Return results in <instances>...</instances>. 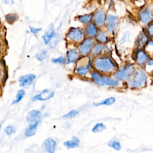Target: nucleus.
Segmentation results:
<instances>
[{
    "label": "nucleus",
    "instance_id": "obj_17",
    "mask_svg": "<svg viewBox=\"0 0 153 153\" xmlns=\"http://www.w3.org/2000/svg\"><path fill=\"white\" fill-rule=\"evenodd\" d=\"M85 31L87 35L90 37H94L97 33V28L95 23H89L85 28Z\"/></svg>",
    "mask_w": 153,
    "mask_h": 153
},
{
    "label": "nucleus",
    "instance_id": "obj_27",
    "mask_svg": "<svg viewBox=\"0 0 153 153\" xmlns=\"http://www.w3.org/2000/svg\"><path fill=\"white\" fill-rule=\"evenodd\" d=\"M25 94V91L23 90H20L17 91L16 99L13 100V104H15V103L19 102L22 99V98L23 97Z\"/></svg>",
    "mask_w": 153,
    "mask_h": 153
},
{
    "label": "nucleus",
    "instance_id": "obj_20",
    "mask_svg": "<svg viewBox=\"0 0 153 153\" xmlns=\"http://www.w3.org/2000/svg\"><path fill=\"white\" fill-rule=\"evenodd\" d=\"M93 17V14H85L78 17V21L82 24H88L91 22Z\"/></svg>",
    "mask_w": 153,
    "mask_h": 153
},
{
    "label": "nucleus",
    "instance_id": "obj_24",
    "mask_svg": "<svg viewBox=\"0 0 153 153\" xmlns=\"http://www.w3.org/2000/svg\"><path fill=\"white\" fill-rule=\"evenodd\" d=\"M106 128V126L102 123H97L94 125V126L92 128V131L93 133H99L104 131Z\"/></svg>",
    "mask_w": 153,
    "mask_h": 153
},
{
    "label": "nucleus",
    "instance_id": "obj_28",
    "mask_svg": "<svg viewBox=\"0 0 153 153\" xmlns=\"http://www.w3.org/2000/svg\"><path fill=\"white\" fill-rule=\"evenodd\" d=\"M148 41V36L144 33H140L138 37V44L139 46L145 45Z\"/></svg>",
    "mask_w": 153,
    "mask_h": 153
},
{
    "label": "nucleus",
    "instance_id": "obj_12",
    "mask_svg": "<svg viewBox=\"0 0 153 153\" xmlns=\"http://www.w3.org/2000/svg\"><path fill=\"white\" fill-rule=\"evenodd\" d=\"M54 91H50L49 90H44L42 91L39 94L36 95L33 98L35 100L45 101L51 98L54 95Z\"/></svg>",
    "mask_w": 153,
    "mask_h": 153
},
{
    "label": "nucleus",
    "instance_id": "obj_6",
    "mask_svg": "<svg viewBox=\"0 0 153 153\" xmlns=\"http://www.w3.org/2000/svg\"><path fill=\"white\" fill-rule=\"evenodd\" d=\"M139 17L141 22L145 24L150 23L152 19V12L150 6H146L140 10Z\"/></svg>",
    "mask_w": 153,
    "mask_h": 153
},
{
    "label": "nucleus",
    "instance_id": "obj_30",
    "mask_svg": "<svg viewBox=\"0 0 153 153\" xmlns=\"http://www.w3.org/2000/svg\"><path fill=\"white\" fill-rule=\"evenodd\" d=\"M103 50V47L102 45L99 44H96L92 50V52H93V54L94 55H98L99 54L101 53V52Z\"/></svg>",
    "mask_w": 153,
    "mask_h": 153
},
{
    "label": "nucleus",
    "instance_id": "obj_23",
    "mask_svg": "<svg viewBox=\"0 0 153 153\" xmlns=\"http://www.w3.org/2000/svg\"><path fill=\"white\" fill-rule=\"evenodd\" d=\"M96 36L97 41L100 43H105L108 41V36L105 32L102 31L97 32V33Z\"/></svg>",
    "mask_w": 153,
    "mask_h": 153
},
{
    "label": "nucleus",
    "instance_id": "obj_32",
    "mask_svg": "<svg viewBox=\"0 0 153 153\" xmlns=\"http://www.w3.org/2000/svg\"><path fill=\"white\" fill-rule=\"evenodd\" d=\"M4 131L5 132V133L8 136H11V135H12L14 133V132H15V128L13 126L9 125V126H7L5 128Z\"/></svg>",
    "mask_w": 153,
    "mask_h": 153
},
{
    "label": "nucleus",
    "instance_id": "obj_37",
    "mask_svg": "<svg viewBox=\"0 0 153 153\" xmlns=\"http://www.w3.org/2000/svg\"><path fill=\"white\" fill-rule=\"evenodd\" d=\"M30 30L32 33L36 35L38 32H39L41 30V28H39V29L38 28H34V27H30Z\"/></svg>",
    "mask_w": 153,
    "mask_h": 153
},
{
    "label": "nucleus",
    "instance_id": "obj_11",
    "mask_svg": "<svg viewBox=\"0 0 153 153\" xmlns=\"http://www.w3.org/2000/svg\"><path fill=\"white\" fill-rule=\"evenodd\" d=\"M36 76L33 74H27L20 76L19 78V82L21 87H26L31 84L34 79H35Z\"/></svg>",
    "mask_w": 153,
    "mask_h": 153
},
{
    "label": "nucleus",
    "instance_id": "obj_9",
    "mask_svg": "<svg viewBox=\"0 0 153 153\" xmlns=\"http://www.w3.org/2000/svg\"><path fill=\"white\" fill-rule=\"evenodd\" d=\"M92 41L90 38H86L82 41L78 47L79 53L82 55H87L92 48Z\"/></svg>",
    "mask_w": 153,
    "mask_h": 153
},
{
    "label": "nucleus",
    "instance_id": "obj_16",
    "mask_svg": "<svg viewBox=\"0 0 153 153\" xmlns=\"http://www.w3.org/2000/svg\"><path fill=\"white\" fill-rule=\"evenodd\" d=\"M39 124V121L30 123L29 126L26 128L25 131V134L27 137H30L36 133L37 127Z\"/></svg>",
    "mask_w": 153,
    "mask_h": 153
},
{
    "label": "nucleus",
    "instance_id": "obj_21",
    "mask_svg": "<svg viewBox=\"0 0 153 153\" xmlns=\"http://www.w3.org/2000/svg\"><path fill=\"white\" fill-rule=\"evenodd\" d=\"M54 35V31L53 27H51L50 29H49L48 30H47L44 33V35L42 36V38H43V40L45 44H47L49 43V42L53 38Z\"/></svg>",
    "mask_w": 153,
    "mask_h": 153
},
{
    "label": "nucleus",
    "instance_id": "obj_2",
    "mask_svg": "<svg viewBox=\"0 0 153 153\" xmlns=\"http://www.w3.org/2000/svg\"><path fill=\"white\" fill-rule=\"evenodd\" d=\"M91 77L92 79L98 85H108L111 87H115L119 85V82L112 78L109 77H105L100 75L97 72H93L91 74Z\"/></svg>",
    "mask_w": 153,
    "mask_h": 153
},
{
    "label": "nucleus",
    "instance_id": "obj_7",
    "mask_svg": "<svg viewBox=\"0 0 153 153\" xmlns=\"http://www.w3.org/2000/svg\"><path fill=\"white\" fill-rule=\"evenodd\" d=\"M133 72V66H130L121 70L117 71L114 75V76L116 79L118 80H121V81L126 80L130 77Z\"/></svg>",
    "mask_w": 153,
    "mask_h": 153
},
{
    "label": "nucleus",
    "instance_id": "obj_36",
    "mask_svg": "<svg viewBox=\"0 0 153 153\" xmlns=\"http://www.w3.org/2000/svg\"><path fill=\"white\" fill-rule=\"evenodd\" d=\"M148 33L151 36H153V23L150 24L147 29Z\"/></svg>",
    "mask_w": 153,
    "mask_h": 153
},
{
    "label": "nucleus",
    "instance_id": "obj_3",
    "mask_svg": "<svg viewBox=\"0 0 153 153\" xmlns=\"http://www.w3.org/2000/svg\"><path fill=\"white\" fill-rule=\"evenodd\" d=\"M146 76L145 73L141 69L136 72L133 78L128 82L129 86L134 88H139L143 86L146 81Z\"/></svg>",
    "mask_w": 153,
    "mask_h": 153
},
{
    "label": "nucleus",
    "instance_id": "obj_13",
    "mask_svg": "<svg viewBox=\"0 0 153 153\" xmlns=\"http://www.w3.org/2000/svg\"><path fill=\"white\" fill-rule=\"evenodd\" d=\"M56 146V142L54 139L50 137L47 138L46 140H45L42 145V147L44 149L45 151L50 153H53L54 152Z\"/></svg>",
    "mask_w": 153,
    "mask_h": 153
},
{
    "label": "nucleus",
    "instance_id": "obj_31",
    "mask_svg": "<svg viewBox=\"0 0 153 153\" xmlns=\"http://www.w3.org/2000/svg\"><path fill=\"white\" fill-rule=\"evenodd\" d=\"M78 115V112L76 110L74 109V110H71L68 114L63 115V117L65 118H72L76 117Z\"/></svg>",
    "mask_w": 153,
    "mask_h": 153
},
{
    "label": "nucleus",
    "instance_id": "obj_5",
    "mask_svg": "<svg viewBox=\"0 0 153 153\" xmlns=\"http://www.w3.org/2000/svg\"><path fill=\"white\" fill-rule=\"evenodd\" d=\"M84 33L80 28H71L67 34V38L73 42H80L84 40Z\"/></svg>",
    "mask_w": 153,
    "mask_h": 153
},
{
    "label": "nucleus",
    "instance_id": "obj_10",
    "mask_svg": "<svg viewBox=\"0 0 153 153\" xmlns=\"http://www.w3.org/2000/svg\"><path fill=\"white\" fill-rule=\"evenodd\" d=\"M118 18L117 16L113 14H109L106 16L107 23V30L109 32L113 33L115 30Z\"/></svg>",
    "mask_w": 153,
    "mask_h": 153
},
{
    "label": "nucleus",
    "instance_id": "obj_15",
    "mask_svg": "<svg viewBox=\"0 0 153 153\" xmlns=\"http://www.w3.org/2000/svg\"><path fill=\"white\" fill-rule=\"evenodd\" d=\"M41 118V113L37 110L30 111L26 116V121L29 123L39 121Z\"/></svg>",
    "mask_w": 153,
    "mask_h": 153
},
{
    "label": "nucleus",
    "instance_id": "obj_4",
    "mask_svg": "<svg viewBox=\"0 0 153 153\" xmlns=\"http://www.w3.org/2000/svg\"><path fill=\"white\" fill-rule=\"evenodd\" d=\"M90 59L88 57H81L79 60H78L76 68V72L79 75L84 76L90 68Z\"/></svg>",
    "mask_w": 153,
    "mask_h": 153
},
{
    "label": "nucleus",
    "instance_id": "obj_29",
    "mask_svg": "<svg viewBox=\"0 0 153 153\" xmlns=\"http://www.w3.org/2000/svg\"><path fill=\"white\" fill-rule=\"evenodd\" d=\"M109 146L115 149V150H120L121 148V144L117 140H113L109 142Z\"/></svg>",
    "mask_w": 153,
    "mask_h": 153
},
{
    "label": "nucleus",
    "instance_id": "obj_39",
    "mask_svg": "<svg viewBox=\"0 0 153 153\" xmlns=\"http://www.w3.org/2000/svg\"><path fill=\"white\" fill-rule=\"evenodd\" d=\"M1 126L0 125V131H1Z\"/></svg>",
    "mask_w": 153,
    "mask_h": 153
},
{
    "label": "nucleus",
    "instance_id": "obj_25",
    "mask_svg": "<svg viewBox=\"0 0 153 153\" xmlns=\"http://www.w3.org/2000/svg\"><path fill=\"white\" fill-rule=\"evenodd\" d=\"M145 52L149 55H153V41H149L145 45Z\"/></svg>",
    "mask_w": 153,
    "mask_h": 153
},
{
    "label": "nucleus",
    "instance_id": "obj_8",
    "mask_svg": "<svg viewBox=\"0 0 153 153\" xmlns=\"http://www.w3.org/2000/svg\"><path fill=\"white\" fill-rule=\"evenodd\" d=\"M93 19L94 20V23L97 26H102L104 25L106 19V16L105 11L102 9L97 10L93 14Z\"/></svg>",
    "mask_w": 153,
    "mask_h": 153
},
{
    "label": "nucleus",
    "instance_id": "obj_35",
    "mask_svg": "<svg viewBox=\"0 0 153 153\" xmlns=\"http://www.w3.org/2000/svg\"><path fill=\"white\" fill-rule=\"evenodd\" d=\"M16 19H17V17L14 14H9L6 16V19L7 22H8L9 23L14 22V21H16Z\"/></svg>",
    "mask_w": 153,
    "mask_h": 153
},
{
    "label": "nucleus",
    "instance_id": "obj_33",
    "mask_svg": "<svg viewBox=\"0 0 153 153\" xmlns=\"http://www.w3.org/2000/svg\"><path fill=\"white\" fill-rule=\"evenodd\" d=\"M46 55H47V51L45 50H42L41 51H39L38 54H36V57L38 60L41 61L45 58Z\"/></svg>",
    "mask_w": 153,
    "mask_h": 153
},
{
    "label": "nucleus",
    "instance_id": "obj_38",
    "mask_svg": "<svg viewBox=\"0 0 153 153\" xmlns=\"http://www.w3.org/2000/svg\"><path fill=\"white\" fill-rule=\"evenodd\" d=\"M5 4H14V0H4Z\"/></svg>",
    "mask_w": 153,
    "mask_h": 153
},
{
    "label": "nucleus",
    "instance_id": "obj_1",
    "mask_svg": "<svg viewBox=\"0 0 153 153\" xmlns=\"http://www.w3.org/2000/svg\"><path fill=\"white\" fill-rule=\"evenodd\" d=\"M94 68L99 72H110L115 68V64L108 57H101L96 58L93 62Z\"/></svg>",
    "mask_w": 153,
    "mask_h": 153
},
{
    "label": "nucleus",
    "instance_id": "obj_22",
    "mask_svg": "<svg viewBox=\"0 0 153 153\" xmlns=\"http://www.w3.org/2000/svg\"><path fill=\"white\" fill-rule=\"evenodd\" d=\"M115 102V99L114 97H108L103 100H102L99 103H94L93 105L95 106H100V105H107V106H111L112 104H114Z\"/></svg>",
    "mask_w": 153,
    "mask_h": 153
},
{
    "label": "nucleus",
    "instance_id": "obj_34",
    "mask_svg": "<svg viewBox=\"0 0 153 153\" xmlns=\"http://www.w3.org/2000/svg\"><path fill=\"white\" fill-rule=\"evenodd\" d=\"M52 62L54 63H57V64H63L65 62V59L62 56H60V57H59L56 59H53Z\"/></svg>",
    "mask_w": 153,
    "mask_h": 153
},
{
    "label": "nucleus",
    "instance_id": "obj_18",
    "mask_svg": "<svg viewBox=\"0 0 153 153\" xmlns=\"http://www.w3.org/2000/svg\"><path fill=\"white\" fill-rule=\"evenodd\" d=\"M79 58L78 53L75 49L70 50L67 53V59L68 63H74Z\"/></svg>",
    "mask_w": 153,
    "mask_h": 153
},
{
    "label": "nucleus",
    "instance_id": "obj_19",
    "mask_svg": "<svg viewBox=\"0 0 153 153\" xmlns=\"http://www.w3.org/2000/svg\"><path fill=\"white\" fill-rule=\"evenodd\" d=\"M79 140L78 137L74 136L70 140H67L64 142V145L68 149L74 148L79 146Z\"/></svg>",
    "mask_w": 153,
    "mask_h": 153
},
{
    "label": "nucleus",
    "instance_id": "obj_26",
    "mask_svg": "<svg viewBox=\"0 0 153 153\" xmlns=\"http://www.w3.org/2000/svg\"><path fill=\"white\" fill-rule=\"evenodd\" d=\"M146 71L153 76V59L149 60L145 63Z\"/></svg>",
    "mask_w": 153,
    "mask_h": 153
},
{
    "label": "nucleus",
    "instance_id": "obj_14",
    "mask_svg": "<svg viewBox=\"0 0 153 153\" xmlns=\"http://www.w3.org/2000/svg\"><path fill=\"white\" fill-rule=\"evenodd\" d=\"M149 59L148 54L143 50H139L136 55V62L140 66L145 65Z\"/></svg>",
    "mask_w": 153,
    "mask_h": 153
}]
</instances>
